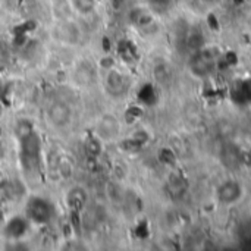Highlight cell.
<instances>
[{
  "label": "cell",
  "mask_w": 251,
  "mask_h": 251,
  "mask_svg": "<svg viewBox=\"0 0 251 251\" xmlns=\"http://www.w3.org/2000/svg\"><path fill=\"white\" fill-rule=\"evenodd\" d=\"M106 85H107L109 90H112V91L121 90L122 85H124V78H122V75H121L118 71L110 69V71L107 72V75H106Z\"/></svg>",
  "instance_id": "obj_6"
},
{
  "label": "cell",
  "mask_w": 251,
  "mask_h": 251,
  "mask_svg": "<svg viewBox=\"0 0 251 251\" xmlns=\"http://www.w3.org/2000/svg\"><path fill=\"white\" fill-rule=\"evenodd\" d=\"M150 1V4H151V7L153 9H160V10H163V9H168L169 6H171V1L172 0H149Z\"/></svg>",
  "instance_id": "obj_10"
},
{
  "label": "cell",
  "mask_w": 251,
  "mask_h": 251,
  "mask_svg": "<svg viewBox=\"0 0 251 251\" xmlns=\"http://www.w3.org/2000/svg\"><path fill=\"white\" fill-rule=\"evenodd\" d=\"M28 213L35 222L46 224L51 216V207L47 201H44L41 199H34V200H31V203L28 206Z\"/></svg>",
  "instance_id": "obj_3"
},
{
  "label": "cell",
  "mask_w": 251,
  "mask_h": 251,
  "mask_svg": "<svg viewBox=\"0 0 251 251\" xmlns=\"http://www.w3.org/2000/svg\"><path fill=\"white\" fill-rule=\"evenodd\" d=\"M246 197V187L241 181L229 178L222 181L215 190V200L224 207H232L241 203Z\"/></svg>",
  "instance_id": "obj_2"
},
{
  "label": "cell",
  "mask_w": 251,
  "mask_h": 251,
  "mask_svg": "<svg viewBox=\"0 0 251 251\" xmlns=\"http://www.w3.org/2000/svg\"><path fill=\"white\" fill-rule=\"evenodd\" d=\"M218 60H219V54H216L213 49L204 46L203 49L193 51V56L188 62V69L193 74V76L203 79L215 71Z\"/></svg>",
  "instance_id": "obj_1"
},
{
  "label": "cell",
  "mask_w": 251,
  "mask_h": 251,
  "mask_svg": "<svg viewBox=\"0 0 251 251\" xmlns=\"http://www.w3.org/2000/svg\"><path fill=\"white\" fill-rule=\"evenodd\" d=\"M6 231L10 237H21L25 232V222L22 219H13L9 222Z\"/></svg>",
  "instance_id": "obj_7"
},
{
  "label": "cell",
  "mask_w": 251,
  "mask_h": 251,
  "mask_svg": "<svg viewBox=\"0 0 251 251\" xmlns=\"http://www.w3.org/2000/svg\"><path fill=\"white\" fill-rule=\"evenodd\" d=\"M231 97L238 104L251 103V79H240V82L232 88Z\"/></svg>",
  "instance_id": "obj_5"
},
{
  "label": "cell",
  "mask_w": 251,
  "mask_h": 251,
  "mask_svg": "<svg viewBox=\"0 0 251 251\" xmlns=\"http://www.w3.org/2000/svg\"><path fill=\"white\" fill-rule=\"evenodd\" d=\"M31 132H32V129H31V126H29L26 122H22V124L19 125V128H18V134H19V137H21V138L28 137Z\"/></svg>",
  "instance_id": "obj_12"
},
{
  "label": "cell",
  "mask_w": 251,
  "mask_h": 251,
  "mask_svg": "<svg viewBox=\"0 0 251 251\" xmlns=\"http://www.w3.org/2000/svg\"><path fill=\"white\" fill-rule=\"evenodd\" d=\"M96 0H74V6L82 12V13H90L94 9Z\"/></svg>",
  "instance_id": "obj_9"
},
{
  "label": "cell",
  "mask_w": 251,
  "mask_h": 251,
  "mask_svg": "<svg viewBox=\"0 0 251 251\" xmlns=\"http://www.w3.org/2000/svg\"><path fill=\"white\" fill-rule=\"evenodd\" d=\"M85 201V193L79 188H75L69 193V203L74 207H81Z\"/></svg>",
  "instance_id": "obj_8"
},
{
  "label": "cell",
  "mask_w": 251,
  "mask_h": 251,
  "mask_svg": "<svg viewBox=\"0 0 251 251\" xmlns=\"http://www.w3.org/2000/svg\"><path fill=\"white\" fill-rule=\"evenodd\" d=\"M49 118L56 126H65L71 119V110L65 103L56 101L49 109Z\"/></svg>",
  "instance_id": "obj_4"
},
{
  "label": "cell",
  "mask_w": 251,
  "mask_h": 251,
  "mask_svg": "<svg viewBox=\"0 0 251 251\" xmlns=\"http://www.w3.org/2000/svg\"><path fill=\"white\" fill-rule=\"evenodd\" d=\"M197 1H199V4H200V6H203L204 9L212 10V9L218 7L224 0H197Z\"/></svg>",
  "instance_id": "obj_11"
}]
</instances>
